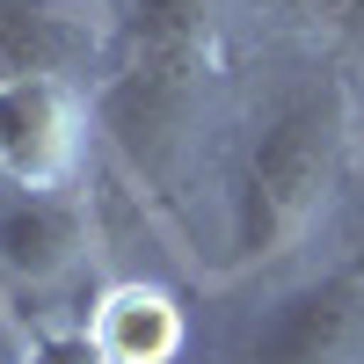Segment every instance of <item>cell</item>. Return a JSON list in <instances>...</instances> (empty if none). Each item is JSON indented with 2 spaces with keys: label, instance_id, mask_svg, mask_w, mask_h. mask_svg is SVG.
<instances>
[{
  "label": "cell",
  "instance_id": "obj_1",
  "mask_svg": "<svg viewBox=\"0 0 364 364\" xmlns=\"http://www.w3.org/2000/svg\"><path fill=\"white\" fill-rule=\"evenodd\" d=\"M350 132L357 109L343 80H299L291 95L269 102L255 124L248 154L233 168V204H226V269H262L284 262L328 211L336 182L350 168Z\"/></svg>",
  "mask_w": 364,
  "mask_h": 364
},
{
  "label": "cell",
  "instance_id": "obj_2",
  "mask_svg": "<svg viewBox=\"0 0 364 364\" xmlns=\"http://www.w3.org/2000/svg\"><path fill=\"white\" fill-rule=\"evenodd\" d=\"M211 66H190V58H139L117 51V73L102 80V132L124 146V161L139 175H168L190 146L197 102H204Z\"/></svg>",
  "mask_w": 364,
  "mask_h": 364
},
{
  "label": "cell",
  "instance_id": "obj_3",
  "mask_svg": "<svg viewBox=\"0 0 364 364\" xmlns=\"http://www.w3.org/2000/svg\"><path fill=\"white\" fill-rule=\"evenodd\" d=\"M364 350V262L291 284L255 321L240 364H350Z\"/></svg>",
  "mask_w": 364,
  "mask_h": 364
},
{
  "label": "cell",
  "instance_id": "obj_4",
  "mask_svg": "<svg viewBox=\"0 0 364 364\" xmlns=\"http://www.w3.org/2000/svg\"><path fill=\"white\" fill-rule=\"evenodd\" d=\"M80 87L73 80H8L0 87V175L22 190H66L80 168Z\"/></svg>",
  "mask_w": 364,
  "mask_h": 364
},
{
  "label": "cell",
  "instance_id": "obj_5",
  "mask_svg": "<svg viewBox=\"0 0 364 364\" xmlns=\"http://www.w3.org/2000/svg\"><path fill=\"white\" fill-rule=\"evenodd\" d=\"M87 262V204L66 190H22L0 175V277L15 291H58Z\"/></svg>",
  "mask_w": 364,
  "mask_h": 364
},
{
  "label": "cell",
  "instance_id": "obj_6",
  "mask_svg": "<svg viewBox=\"0 0 364 364\" xmlns=\"http://www.w3.org/2000/svg\"><path fill=\"white\" fill-rule=\"evenodd\" d=\"M102 51L87 0H0V87L8 80H80Z\"/></svg>",
  "mask_w": 364,
  "mask_h": 364
},
{
  "label": "cell",
  "instance_id": "obj_7",
  "mask_svg": "<svg viewBox=\"0 0 364 364\" xmlns=\"http://www.w3.org/2000/svg\"><path fill=\"white\" fill-rule=\"evenodd\" d=\"M87 336H95L102 364H175L182 357V306L161 284H102L87 306Z\"/></svg>",
  "mask_w": 364,
  "mask_h": 364
},
{
  "label": "cell",
  "instance_id": "obj_8",
  "mask_svg": "<svg viewBox=\"0 0 364 364\" xmlns=\"http://www.w3.org/2000/svg\"><path fill=\"white\" fill-rule=\"evenodd\" d=\"M211 44H219V0H124L117 51L211 66Z\"/></svg>",
  "mask_w": 364,
  "mask_h": 364
},
{
  "label": "cell",
  "instance_id": "obj_9",
  "mask_svg": "<svg viewBox=\"0 0 364 364\" xmlns=\"http://www.w3.org/2000/svg\"><path fill=\"white\" fill-rule=\"evenodd\" d=\"M22 364H102V350H95V336H87V328H58V336L29 343Z\"/></svg>",
  "mask_w": 364,
  "mask_h": 364
},
{
  "label": "cell",
  "instance_id": "obj_10",
  "mask_svg": "<svg viewBox=\"0 0 364 364\" xmlns=\"http://www.w3.org/2000/svg\"><path fill=\"white\" fill-rule=\"evenodd\" d=\"M321 8H364V0H321Z\"/></svg>",
  "mask_w": 364,
  "mask_h": 364
}]
</instances>
